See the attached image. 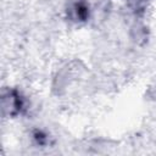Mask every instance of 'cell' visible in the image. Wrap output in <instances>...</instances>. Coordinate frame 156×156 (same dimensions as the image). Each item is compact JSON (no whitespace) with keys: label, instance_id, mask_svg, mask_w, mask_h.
<instances>
[{"label":"cell","instance_id":"1","mask_svg":"<svg viewBox=\"0 0 156 156\" xmlns=\"http://www.w3.org/2000/svg\"><path fill=\"white\" fill-rule=\"evenodd\" d=\"M2 108L4 112H6L10 117H17L27 108L26 99L21 91L15 88H10L2 94Z\"/></svg>","mask_w":156,"mask_h":156},{"label":"cell","instance_id":"2","mask_svg":"<svg viewBox=\"0 0 156 156\" xmlns=\"http://www.w3.org/2000/svg\"><path fill=\"white\" fill-rule=\"evenodd\" d=\"M69 20L74 22H87L90 17V6L88 0H74L71 2L68 10Z\"/></svg>","mask_w":156,"mask_h":156},{"label":"cell","instance_id":"3","mask_svg":"<svg viewBox=\"0 0 156 156\" xmlns=\"http://www.w3.org/2000/svg\"><path fill=\"white\" fill-rule=\"evenodd\" d=\"M32 138L38 146H46L48 144H50V136L43 129H34L32 132Z\"/></svg>","mask_w":156,"mask_h":156},{"label":"cell","instance_id":"4","mask_svg":"<svg viewBox=\"0 0 156 156\" xmlns=\"http://www.w3.org/2000/svg\"><path fill=\"white\" fill-rule=\"evenodd\" d=\"M129 6L132 11L136 15H140L144 12L145 9V0H129Z\"/></svg>","mask_w":156,"mask_h":156}]
</instances>
